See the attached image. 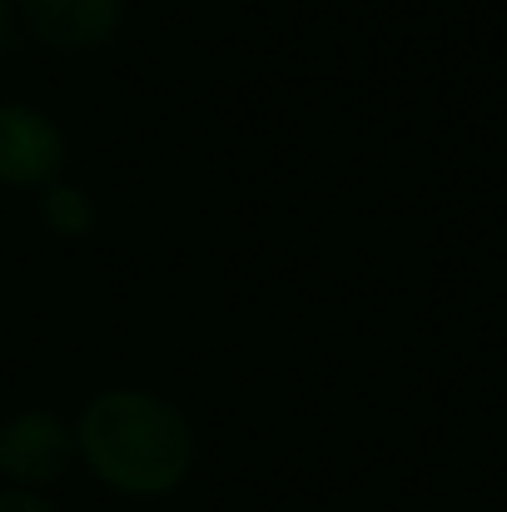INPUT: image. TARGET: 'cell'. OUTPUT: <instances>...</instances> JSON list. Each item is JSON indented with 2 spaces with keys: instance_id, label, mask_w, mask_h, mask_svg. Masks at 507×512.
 <instances>
[{
  "instance_id": "cell-6",
  "label": "cell",
  "mask_w": 507,
  "mask_h": 512,
  "mask_svg": "<svg viewBox=\"0 0 507 512\" xmlns=\"http://www.w3.org/2000/svg\"><path fill=\"white\" fill-rule=\"evenodd\" d=\"M0 512H65L50 493H30V488H5L0 483Z\"/></svg>"
},
{
  "instance_id": "cell-5",
  "label": "cell",
  "mask_w": 507,
  "mask_h": 512,
  "mask_svg": "<svg viewBox=\"0 0 507 512\" xmlns=\"http://www.w3.org/2000/svg\"><path fill=\"white\" fill-rule=\"evenodd\" d=\"M40 224H45L55 239H65V244H85V239H95V229H100V204H95V194H90L85 184L55 179V184L40 189Z\"/></svg>"
},
{
  "instance_id": "cell-3",
  "label": "cell",
  "mask_w": 507,
  "mask_h": 512,
  "mask_svg": "<svg viewBox=\"0 0 507 512\" xmlns=\"http://www.w3.org/2000/svg\"><path fill=\"white\" fill-rule=\"evenodd\" d=\"M70 140L60 120L30 100H0V184L40 194L45 184L65 179Z\"/></svg>"
},
{
  "instance_id": "cell-7",
  "label": "cell",
  "mask_w": 507,
  "mask_h": 512,
  "mask_svg": "<svg viewBox=\"0 0 507 512\" xmlns=\"http://www.w3.org/2000/svg\"><path fill=\"white\" fill-rule=\"evenodd\" d=\"M15 35H20V25H15V0H0V55L15 45Z\"/></svg>"
},
{
  "instance_id": "cell-2",
  "label": "cell",
  "mask_w": 507,
  "mask_h": 512,
  "mask_svg": "<svg viewBox=\"0 0 507 512\" xmlns=\"http://www.w3.org/2000/svg\"><path fill=\"white\" fill-rule=\"evenodd\" d=\"M75 468V423L55 408H20L0 423V478L5 488L45 493Z\"/></svg>"
},
{
  "instance_id": "cell-4",
  "label": "cell",
  "mask_w": 507,
  "mask_h": 512,
  "mask_svg": "<svg viewBox=\"0 0 507 512\" xmlns=\"http://www.w3.org/2000/svg\"><path fill=\"white\" fill-rule=\"evenodd\" d=\"M130 0H15V25L55 55H95L125 25Z\"/></svg>"
},
{
  "instance_id": "cell-1",
  "label": "cell",
  "mask_w": 507,
  "mask_h": 512,
  "mask_svg": "<svg viewBox=\"0 0 507 512\" xmlns=\"http://www.w3.org/2000/svg\"><path fill=\"white\" fill-rule=\"evenodd\" d=\"M70 423L75 463H85L105 493L130 503L174 498L199 463L194 423L155 388H100Z\"/></svg>"
}]
</instances>
